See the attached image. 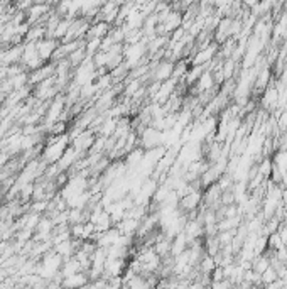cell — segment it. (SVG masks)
<instances>
[{
	"instance_id": "cell-1",
	"label": "cell",
	"mask_w": 287,
	"mask_h": 289,
	"mask_svg": "<svg viewBox=\"0 0 287 289\" xmlns=\"http://www.w3.org/2000/svg\"><path fill=\"white\" fill-rule=\"evenodd\" d=\"M69 145H71V139H69L68 134H64L61 137H49L44 149H42L41 161L46 162L48 166L58 164L61 161V157L64 156L66 150L69 149Z\"/></svg>"
},
{
	"instance_id": "cell-5",
	"label": "cell",
	"mask_w": 287,
	"mask_h": 289,
	"mask_svg": "<svg viewBox=\"0 0 287 289\" xmlns=\"http://www.w3.org/2000/svg\"><path fill=\"white\" fill-rule=\"evenodd\" d=\"M215 88V78L213 73L210 70H206L204 73L199 76V80L196 81L194 85V92L198 95H204V93H211V90Z\"/></svg>"
},
{
	"instance_id": "cell-15",
	"label": "cell",
	"mask_w": 287,
	"mask_h": 289,
	"mask_svg": "<svg viewBox=\"0 0 287 289\" xmlns=\"http://www.w3.org/2000/svg\"><path fill=\"white\" fill-rule=\"evenodd\" d=\"M282 220H284V223H286V228H287V208H286V212H284V217H282Z\"/></svg>"
},
{
	"instance_id": "cell-14",
	"label": "cell",
	"mask_w": 287,
	"mask_h": 289,
	"mask_svg": "<svg viewBox=\"0 0 287 289\" xmlns=\"http://www.w3.org/2000/svg\"><path fill=\"white\" fill-rule=\"evenodd\" d=\"M5 102H7V95H3L2 92H0V108L5 105Z\"/></svg>"
},
{
	"instance_id": "cell-11",
	"label": "cell",
	"mask_w": 287,
	"mask_h": 289,
	"mask_svg": "<svg viewBox=\"0 0 287 289\" xmlns=\"http://www.w3.org/2000/svg\"><path fill=\"white\" fill-rule=\"evenodd\" d=\"M286 36H287V14H284L281 19H279V22L275 24V27L272 31L274 41H277V39H284Z\"/></svg>"
},
{
	"instance_id": "cell-7",
	"label": "cell",
	"mask_w": 287,
	"mask_h": 289,
	"mask_svg": "<svg viewBox=\"0 0 287 289\" xmlns=\"http://www.w3.org/2000/svg\"><path fill=\"white\" fill-rule=\"evenodd\" d=\"M110 31H112L110 24H107V22H93L92 26H90L88 34H86V39H103L110 34Z\"/></svg>"
},
{
	"instance_id": "cell-10",
	"label": "cell",
	"mask_w": 287,
	"mask_h": 289,
	"mask_svg": "<svg viewBox=\"0 0 287 289\" xmlns=\"http://www.w3.org/2000/svg\"><path fill=\"white\" fill-rule=\"evenodd\" d=\"M80 272H83V269H81V264L78 262L74 257H71V259H68V260L63 262V267H61L63 279L69 278V276H74V274H80Z\"/></svg>"
},
{
	"instance_id": "cell-4",
	"label": "cell",
	"mask_w": 287,
	"mask_h": 289,
	"mask_svg": "<svg viewBox=\"0 0 287 289\" xmlns=\"http://www.w3.org/2000/svg\"><path fill=\"white\" fill-rule=\"evenodd\" d=\"M36 46H37L39 58H41L44 63H51V59H53L56 49L60 47V42L54 41V39H42V41L36 42Z\"/></svg>"
},
{
	"instance_id": "cell-2",
	"label": "cell",
	"mask_w": 287,
	"mask_h": 289,
	"mask_svg": "<svg viewBox=\"0 0 287 289\" xmlns=\"http://www.w3.org/2000/svg\"><path fill=\"white\" fill-rule=\"evenodd\" d=\"M220 46L213 41L211 44H208L206 47H201L196 53L191 54L190 65L191 66H208L211 61H215L216 56H218Z\"/></svg>"
},
{
	"instance_id": "cell-8",
	"label": "cell",
	"mask_w": 287,
	"mask_h": 289,
	"mask_svg": "<svg viewBox=\"0 0 287 289\" xmlns=\"http://www.w3.org/2000/svg\"><path fill=\"white\" fill-rule=\"evenodd\" d=\"M279 97H281V93H279V88L277 86H272L269 85L265 90H263L262 93V105L265 107V108H272L279 104Z\"/></svg>"
},
{
	"instance_id": "cell-6",
	"label": "cell",
	"mask_w": 287,
	"mask_h": 289,
	"mask_svg": "<svg viewBox=\"0 0 287 289\" xmlns=\"http://www.w3.org/2000/svg\"><path fill=\"white\" fill-rule=\"evenodd\" d=\"M90 284V278L86 272H80V274L69 276V278L63 279L61 289H83Z\"/></svg>"
},
{
	"instance_id": "cell-12",
	"label": "cell",
	"mask_w": 287,
	"mask_h": 289,
	"mask_svg": "<svg viewBox=\"0 0 287 289\" xmlns=\"http://www.w3.org/2000/svg\"><path fill=\"white\" fill-rule=\"evenodd\" d=\"M86 58H88V56H86L85 44H83V46L80 47V49H76V51H74V53L71 54V56L68 58V61H69V65H71V68H73V70H76L78 66H80Z\"/></svg>"
},
{
	"instance_id": "cell-13",
	"label": "cell",
	"mask_w": 287,
	"mask_h": 289,
	"mask_svg": "<svg viewBox=\"0 0 287 289\" xmlns=\"http://www.w3.org/2000/svg\"><path fill=\"white\" fill-rule=\"evenodd\" d=\"M260 279H262V288L263 286H269V284H272V283H275V281H279V274H277V271L270 266L269 269H267L265 272L260 276Z\"/></svg>"
},
{
	"instance_id": "cell-9",
	"label": "cell",
	"mask_w": 287,
	"mask_h": 289,
	"mask_svg": "<svg viewBox=\"0 0 287 289\" xmlns=\"http://www.w3.org/2000/svg\"><path fill=\"white\" fill-rule=\"evenodd\" d=\"M188 249H190V242H188L184 233H179V235H176L174 239L171 240V255L172 257L181 255L183 252H186Z\"/></svg>"
},
{
	"instance_id": "cell-3",
	"label": "cell",
	"mask_w": 287,
	"mask_h": 289,
	"mask_svg": "<svg viewBox=\"0 0 287 289\" xmlns=\"http://www.w3.org/2000/svg\"><path fill=\"white\" fill-rule=\"evenodd\" d=\"M201 203H203V193H201V189H196V191H191L181 198L179 210L184 215H186V213H194Z\"/></svg>"
}]
</instances>
